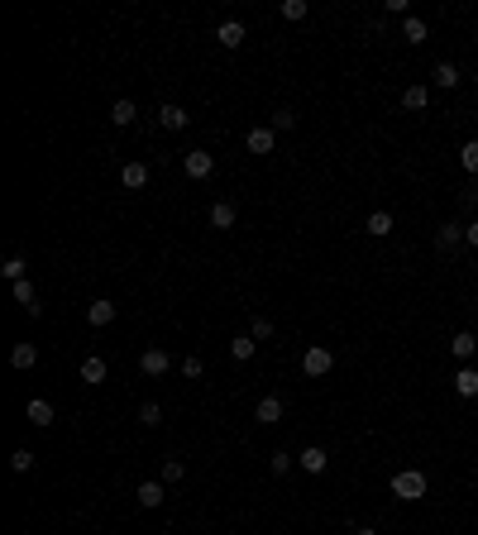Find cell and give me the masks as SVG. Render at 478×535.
<instances>
[{"instance_id": "f1b7e54d", "label": "cell", "mask_w": 478, "mask_h": 535, "mask_svg": "<svg viewBox=\"0 0 478 535\" xmlns=\"http://www.w3.org/2000/svg\"><path fill=\"white\" fill-rule=\"evenodd\" d=\"M459 163H464V173H478V139H469L459 148Z\"/></svg>"}, {"instance_id": "ffe728a7", "label": "cell", "mask_w": 478, "mask_h": 535, "mask_svg": "<svg viewBox=\"0 0 478 535\" xmlns=\"http://www.w3.org/2000/svg\"><path fill=\"white\" fill-rule=\"evenodd\" d=\"M402 106H407V111H426L430 91H426V86H407V91H402Z\"/></svg>"}, {"instance_id": "3957f363", "label": "cell", "mask_w": 478, "mask_h": 535, "mask_svg": "<svg viewBox=\"0 0 478 535\" xmlns=\"http://www.w3.org/2000/svg\"><path fill=\"white\" fill-rule=\"evenodd\" d=\"M244 143H249V153H273V148H278V129L273 125H254L249 134H244Z\"/></svg>"}, {"instance_id": "74e56055", "label": "cell", "mask_w": 478, "mask_h": 535, "mask_svg": "<svg viewBox=\"0 0 478 535\" xmlns=\"http://www.w3.org/2000/svg\"><path fill=\"white\" fill-rule=\"evenodd\" d=\"M354 535H378V531H373V526H359V531H354Z\"/></svg>"}, {"instance_id": "7c38bea8", "label": "cell", "mask_w": 478, "mask_h": 535, "mask_svg": "<svg viewBox=\"0 0 478 535\" xmlns=\"http://www.w3.org/2000/svg\"><path fill=\"white\" fill-rule=\"evenodd\" d=\"M158 125H163V129H187L191 115L182 111V106H158Z\"/></svg>"}, {"instance_id": "52a82bcc", "label": "cell", "mask_w": 478, "mask_h": 535, "mask_svg": "<svg viewBox=\"0 0 478 535\" xmlns=\"http://www.w3.org/2000/svg\"><path fill=\"white\" fill-rule=\"evenodd\" d=\"M254 421L258 425H278V421H283V397H258Z\"/></svg>"}, {"instance_id": "cb8c5ba5", "label": "cell", "mask_w": 478, "mask_h": 535, "mask_svg": "<svg viewBox=\"0 0 478 535\" xmlns=\"http://www.w3.org/2000/svg\"><path fill=\"white\" fill-rule=\"evenodd\" d=\"M402 39H407V44H426V19L407 15V24H402Z\"/></svg>"}, {"instance_id": "d4e9b609", "label": "cell", "mask_w": 478, "mask_h": 535, "mask_svg": "<svg viewBox=\"0 0 478 535\" xmlns=\"http://www.w3.org/2000/svg\"><path fill=\"white\" fill-rule=\"evenodd\" d=\"M368 235H373V239L392 235V215H387V210H373V215H368Z\"/></svg>"}, {"instance_id": "44dd1931", "label": "cell", "mask_w": 478, "mask_h": 535, "mask_svg": "<svg viewBox=\"0 0 478 535\" xmlns=\"http://www.w3.org/2000/svg\"><path fill=\"white\" fill-rule=\"evenodd\" d=\"M134 115H139V111H134V101H129V96H120V101L111 106V120H115V125H134Z\"/></svg>"}, {"instance_id": "e0dca14e", "label": "cell", "mask_w": 478, "mask_h": 535, "mask_svg": "<svg viewBox=\"0 0 478 535\" xmlns=\"http://www.w3.org/2000/svg\"><path fill=\"white\" fill-rule=\"evenodd\" d=\"M430 77H435V86L454 91V86H459V67H454V63H435V72H430Z\"/></svg>"}, {"instance_id": "9a60e30c", "label": "cell", "mask_w": 478, "mask_h": 535, "mask_svg": "<svg viewBox=\"0 0 478 535\" xmlns=\"http://www.w3.org/2000/svg\"><path fill=\"white\" fill-rule=\"evenodd\" d=\"M15 301H19L29 315H44V306H39V297H34V282H29V277H24V282H15Z\"/></svg>"}, {"instance_id": "603a6c76", "label": "cell", "mask_w": 478, "mask_h": 535, "mask_svg": "<svg viewBox=\"0 0 478 535\" xmlns=\"http://www.w3.org/2000/svg\"><path fill=\"white\" fill-rule=\"evenodd\" d=\"M10 363H15V368H34V363H39V349L34 345H15L10 349Z\"/></svg>"}, {"instance_id": "d6986e66", "label": "cell", "mask_w": 478, "mask_h": 535, "mask_svg": "<svg viewBox=\"0 0 478 535\" xmlns=\"http://www.w3.org/2000/svg\"><path fill=\"white\" fill-rule=\"evenodd\" d=\"M29 425H53V402L34 397V402H29Z\"/></svg>"}, {"instance_id": "5bb4252c", "label": "cell", "mask_w": 478, "mask_h": 535, "mask_svg": "<svg viewBox=\"0 0 478 535\" xmlns=\"http://www.w3.org/2000/svg\"><path fill=\"white\" fill-rule=\"evenodd\" d=\"M215 39H220V48H239L244 44V24H239V19H225L220 29H215Z\"/></svg>"}, {"instance_id": "e575fe53", "label": "cell", "mask_w": 478, "mask_h": 535, "mask_svg": "<svg viewBox=\"0 0 478 535\" xmlns=\"http://www.w3.org/2000/svg\"><path fill=\"white\" fill-rule=\"evenodd\" d=\"M201 368H206V363L196 359V354H187V359H182V378H201Z\"/></svg>"}, {"instance_id": "4316f807", "label": "cell", "mask_w": 478, "mask_h": 535, "mask_svg": "<svg viewBox=\"0 0 478 535\" xmlns=\"http://www.w3.org/2000/svg\"><path fill=\"white\" fill-rule=\"evenodd\" d=\"M0 272H5V277H10V282H24V272H29V263H24V258H5V268H0Z\"/></svg>"}, {"instance_id": "ba28073f", "label": "cell", "mask_w": 478, "mask_h": 535, "mask_svg": "<svg viewBox=\"0 0 478 535\" xmlns=\"http://www.w3.org/2000/svg\"><path fill=\"white\" fill-rule=\"evenodd\" d=\"M449 354H454L459 363H469V359L478 354V335H474V330H459L454 340H449Z\"/></svg>"}, {"instance_id": "7402d4cb", "label": "cell", "mask_w": 478, "mask_h": 535, "mask_svg": "<svg viewBox=\"0 0 478 535\" xmlns=\"http://www.w3.org/2000/svg\"><path fill=\"white\" fill-rule=\"evenodd\" d=\"M81 382H106V359H81Z\"/></svg>"}, {"instance_id": "6da1fadb", "label": "cell", "mask_w": 478, "mask_h": 535, "mask_svg": "<svg viewBox=\"0 0 478 535\" xmlns=\"http://www.w3.org/2000/svg\"><path fill=\"white\" fill-rule=\"evenodd\" d=\"M392 497H402V502H421V497H426V473L421 469L392 473Z\"/></svg>"}, {"instance_id": "f35d334b", "label": "cell", "mask_w": 478, "mask_h": 535, "mask_svg": "<svg viewBox=\"0 0 478 535\" xmlns=\"http://www.w3.org/2000/svg\"><path fill=\"white\" fill-rule=\"evenodd\" d=\"M474 81H478V72H474Z\"/></svg>"}, {"instance_id": "d590c367", "label": "cell", "mask_w": 478, "mask_h": 535, "mask_svg": "<svg viewBox=\"0 0 478 535\" xmlns=\"http://www.w3.org/2000/svg\"><path fill=\"white\" fill-rule=\"evenodd\" d=\"M268 469H273V473H287V469H292V454H287V449H278V454L268 459Z\"/></svg>"}, {"instance_id": "1f68e13d", "label": "cell", "mask_w": 478, "mask_h": 535, "mask_svg": "<svg viewBox=\"0 0 478 535\" xmlns=\"http://www.w3.org/2000/svg\"><path fill=\"white\" fill-rule=\"evenodd\" d=\"M139 421H143V425H163V407H158V402H143V407H139Z\"/></svg>"}, {"instance_id": "d6a6232c", "label": "cell", "mask_w": 478, "mask_h": 535, "mask_svg": "<svg viewBox=\"0 0 478 535\" xmlns=\"http://www.w3.org/2000/svg\"><path fill=\"white\" fill-rule=\"evenodd\" d=\"M10 469H15V473H29V469H34V454H29V449H15V454H10Z\"/></svg>"}, {"instance_id": "8d00e7d4", "label": "cell", "mask_w": 478, "mask_h": 535, "mask_svg": "<svg viewBox=\"0 0 478 535\" xmlns=\"http://www.w3.org/2000/svg\"><path fill=\"white\" fill-rule=\"evenodd\" d=\"M464 244H469V249H478V220L464 225Z\"/></svg>"}, {"instance_id": "2e32d148", "label": "cell", "mask_w": 478, "mask_h": 535, "mask_svg": "<svg viewBox=\"0 0 478 535\" xmlns=\"http://www.w3.org/2000/svg\"><path fill=\"white\" fill-rule=\"evenodd\" d=\"M454 392L459 397H478V368H459V373H454Z\"/></svg>"}, {"instance_id": "f546056e", "label": "cell", "mask_w": 478, "mask_h": 535, "mask_svg": "<svg viewBox=\"0 0 478 535\" xmlns=\"http://www.w3.org/2000/svg\"><path fill=\"white\" fill-rule=\"evenodd\" d=\"M306 10H311L306 0H283V19H292V24H297V19H306Z\"/></svg>"}, {"instance_id": "30bf717a", "label": "cell", "mask_w": 478, "mask_h": 535, "mask_svg": "<svg viewBox=\"0 0 478 535\" xmlns=\"http://www.w3.org/2000/svg\"><path fill=\"white\" fill-rule=\"evenodd\" d=\"M235 220H239L235 201H215L210 205V225H215V230H235Z\"/></svg>"}, {"instance_id": "4fadbf2b", "label": "cell", "mask_w": 478, "mask_h": 535, "mask_svg": "<svg viewBox=\"0 0 478 535\" xmlns=\"http://www.w3.org/2000/svg\"><path fill=\"white\" fill-rule=\"evenodd\" d=\"M464 244V225H440V230H435V249H459Z\"/></svg>"}, {"instance_id": "836d02e7", "label": "cell", "mask_w": 478, "mask_h": 535, "mask_svg": "<svg viewBox=\"0 0 478 535\" xmlns=\"http://www.w3.org/2000/svg\"><path fill=\"white\" fill-rule=\"evenodd\" d=\"M273 129L283 134V129H297V115L292 111H273Z\"/></svg>"}, {"instance_id": "ac0fdd59", "label": "cell", "mask_w": 478, "mask_h": 535, "mask_svg": "<svg viewBox=\"0 0 478 535\" xmlns=\"http://www.w3.org/2000/svg\"><path fill=\"white\" fill-rule=\"evenodd\" d=\"M254 349H258L254 335H235V340H230V354H235L239 363H249V359H254Z\"/></svg>"}, {"instance_id": "484cf974", "label": "cell", "mask_w": 478, "mask_h": 535, "mask_svg": "<svg viewBox=\"0 0 478 535\" xmlns=\"http://www.w3.org/2000/svg\"><path fill=\"white\" fill-rule=\"evenodd\" d=\"M139 506H163V483H139Z\"/></svg>"}, {"instance_id": "4dcf8cb0", "label": "cell", "mask_w": 478, "mask_h": 535, "mask_svg": "<svg viewBox=\"0 0 478 535\" xmlns=\"http://www.w3.org/2000/svg\"><path fill=\"white\" fill-rule=\"evenodd\" d=\"M249 335H254V340H273V320L268 315H254V320H249Z\"/></svg>"}, {"instance_id": "5b68a950", "label": "cell", "mask_w": 478, "mask_h": 535, "mask_svg": "<svg viewBox=\"0 0 478 535\" xmlns=\"http://www.w3.org/2000/svg\"><path fill=\"white\" fill-rule=\"evenodd\" d=\"M139 368H143V373H148V378H163V373L173 368V359H168V349H143Z\"/></svg>"}, {"instance_id": "8992f818", "label": "cell", "mask_w": 478, "mask_h": 535, "mask_svg": "<svg viewBox=\"0 0 478 535\" xmlns=\"http://www.w3.org/2000/svg\"><path fill=\"white\" fill-rule=\"evenodd\" d=\"M115 320V301H91V306H86V325H91V330H106V325H111Z\"/></svg>"}, {"instance_id": "9c48e42d", "label": "cell", "mask_w": 478, "mask_h": 535, "mask_svg": "<svg viewBox=\"0 0 478 535\" xmlns=\"http://www.w3.org/2000/svg\"><path fill=\"white\" fill-rule=\"evenodd\" d=\"M297 464H302L306 473H325V464H330V454H325L320 444H306L302 454H297Z\"/></svg>"}, {"instance_id": "7a4b0ae2", "label": "cell", "mask_w": 478, "mask_h": 535, "mask_svg": "<svg viewBox=\"0 0 478 535\" xmlns=\"http://www.w3.org/2000/svg\"><path fill=\"white\" fill-rule=\"evenodd\" d=\"M302 368H306V378H325V373L335 368V354H330L325 345H311V349L302 354Z\"/></svg>"}, {"instance_id": "277c9868", "label": "cell", "mask_w": 478, "mask_h": 535, "mask_svg": "<svg viewBox=\"0 0 478 535\" xmlns=\"http://www.w3.org/2000/svg\"><path fill=\"white\" fill-rule=\"evenodd\" d=\"M182 168H187V177H196V182H201V177H210V168H215V158H210L206 148H191V153L182 158Z\"/></svg>"}, {"instance_id": "83f0119b", "label": "cell", "mask_w": 478, "mask_h": 535, "mask_svg": "<svg viewBox=\"0 0 478 535\" xmlns=\"http://www.w3.org/2000/svg\"><path fill=\"white\" fill-rule=\"evenodd\" d=\"M182 473H187L182 459H163V478H158V483H182Z\"/></svg>"}, {"instance_id": "8fae6325", "label": "cell", "mask_w": 478, "mask_h": 535, "mask_svg": "<svg viewBox=\"0 0 478 535\" xmlns=\"http://www.w3.org/2000/svg\"><path fill=\"white\" fill-rule=\"evenodd\" d=\"M120 182H125L129 191L148 187V163H125V168H120Z\"/></svg>"}]
</instances>
